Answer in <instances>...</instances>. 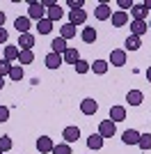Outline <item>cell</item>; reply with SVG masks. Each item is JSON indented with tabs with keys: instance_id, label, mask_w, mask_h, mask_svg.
I'll use <instances>...</instances> for the list:
<instances>
[{
	"instance_id": "cell-1",
	"label": "cell",
	"mask_w": 151,
	"mask_h": 154,
	"mask_svg": "<svg viewBox=\"0 0 151 154\" xmlns=\"http://www.w3.org/2000/svg\"><path fill=\"white\" fill-rule=\"evenodd\" d=\"M28 19L39 23L41 19H46V7L41 5V2H30V5H28Z\"/></svg>"
},
{
	"instance_id": "cell-2",
	"label": "cell",
	"mask_w": 151,
	"mask_h": 154,
	"mask_svg": "<svg viewBox=\"0 0 151 154\" xmlns=\"http://www.w3.org/2000/svg\"><path fill=\"white\" fill-rule=\"evenodd\" d=\"M80 113L82 115H96L99 113V101L92 99V97H85L80 101Z\"/></svg>"
},
{
	"instance_id": "cell-3",
	"label": "cell",
	"mask_w": 151,
	"mask_h": 154,
	"mask_svg": "<svg viewBox=\"0 0 151 154\" xmlns=\"http://www.w3.org/2000/svg\"><path fill=\"white\" fill-rule=\"evenodd\" d=\"M108 64H112V67H124V64H126V51H124V48H114V51H110Z\"/></svg>"
},
{
	"instance_id": "cell-4",
	"label": "cell",
	"mask_w": 151,
	"mask_h": 154,
	"mask_svg": "<svg viewBox=\"0 0 151 154\" xmlns=\"http://www.w3.org/2000/svg\"><path fill=\"white\" fill-rule=\"evenodd\" d=\"M99 134L103 136V138H112V136L117 134V124H114L112 120H101V124H99Z\"/></svg>"
},
{
	"instance_id": "cell-5",
	"label": "cell",
	"mask_w": 151,
	"mask_h": 154,
	"mask_svg": "<svg viewBox=\"0 0 151 154\" xmlns=\"http://www.w3.org/2000/svg\"><path fill=\"white\" fill-rule=\"evenodd\" d=\"M53 147H55V143H53V138H50V136H39V138H37V149H39V154H50V152H53Z\"/></svg>"
},
{
	"instance_id": "cell-6",
	"label": "cell",
	"mask_w": 151,
	"mask_h": 154,
	"mask_svg": "<svg viewBox=\"0 0 151 154\" xmlns=\"http://www.w3.org/2000/svg\"><path fill=\"white\" fill-rule=\"evenodd\" d=\"M112 26L114 28H124V26H128L131 23V16H128V12H121V9H117V12H112Z\"/></svg>"
},
{
	"instance_id": "cell-7",
	"label": "cell",
	"mask_w": 151,
	"mask_h": 154,
	"mask_svg": "<svg viewBox=\"0 0 151 154\" xmlns=\"http://www.w3.org/2000/svg\"><path fill=\"white\" fill-rule=\"evenodd\" d=\"M19 51H32L34 46V35L32 32H25V35H19Z\"/></svg>"
},
{
	"instance_id": "cell-8",
	"label": "cell",
	"mask_w": 151,
	"mask_h": 154,
	"mask_svg": "<svg viewBox=\"0 0 151 154\" xmlns=\"http://www.w3.org/2000/svg\"><path fill=\"white\" fill-rule=\"evenodd\" d=\"M62 138H64V143H76L78 138H80V129L76 127V124H71V127H64V131H62Z\"/></svg>"
},
{
	"instance_id": "cell-9",
	"label": "cell",
	"mask_w": 151,
	"mask_h": 154,
	"mask_svg": "<svg viewBox=\"0 0 151 154\" xmlns=\"http://www.w3.org/2000/svg\"><path fill=\"white\" fill-rule=\"evenodd\" d=\"M142 101H144V92L142 90H128L126 92V103L128 106H140Z\"/></svg>"
},
{
	"instance_id": "cell-10",
	"label": "cell",
	"mask_w": 151,
	"mask_h": 154,
	"mask_svg": "<svg viewBox=\"0 0 151 154\" xmlns=\"http://www.w3.org/2000/svg\"><path fill=\"white\" fill-rule=\"evenodd\" d=\"M147 32H149V23L147 21H131V35L142 39V35H147Z\"/></svg>"
},
{
	"instance_id": "cell-11",
	"label": "cell",
	"mask_w": 151,
	"mask_h": 154,
	"mask_svg": "<svg viewBox=\"0 0 151 154\" xmlns=\"http://www.w3.org/2000/svg\"><path fill=\"white\" fill-rule=\"evenodd\" d=\"M147 16H149V12L144 9L142 2H135V5L131 7V19L133 21H147Z\"/></svg>"
},
{
	"instance_id": "cell-12",
	"label": "cell",
	"mask_w": 151,
	"mask_h": 154,
	"mask_svg": "<svg viewBox=\"0 0 151 154\" xmlns=\"http://www.w3.org/2000/svg\"><path fill=\"white\" fill-rule=\"evenodd\" d=\"M85 21H87V12H85V9L69 12V23L71 26H85Z\"/></svg>"
},
{
	"instance_id": "cell-13",
	"label": "cell",
	"mask_w": 151,
	"mask_h": 154,
	"mask_svg": "<svg viewBox=\"0 0 151 154\" xmlns=\"http://www.w3.org/2000/svg\"><path fill=\"white\" fill-rule=\"evenodd\" d=\"M121 143H124V145H138V143H140V131H135V129H126L124 134H121Z\"/></svg>"
},
{
	"instance_id": "cell-14",
	"label": "cell",
	"mask_w": 151,
	"mask_h": 154,
	"mask_svg": "<svg viewBox=\"0 0 151 154\" xmlns=\"http://www.w3.org/2000/svg\"><path fill=\"white\" fill-rule=\"evenodd\" d=\"M44 64L48 67V69H60L64 64V60H62V55H57V53H48L44 58Z\"/></svg>"
},
{
	"instance_id": "cell-15",
	"label": "cell",
	"mask_w": 151,
	"mask_h": 154,
	"mask_svg": "<svg viewBox=\"0 0 151 154\" xmlns=\"http://www.w3.org/2000/svg\"><path fill=\"white\" fill-rule=\"evenodd\" d=\"M69 46H67V39L62 37H55L53 42H50V53H57V55H64V51H67Z\"/></svg>"
},
{
	"instance_id": "cell-16",
	"label": "cell",
	"mask_w": 151,
	"mask_h": 154,
	"mask_svg": "<svg viewBox=\"0 0 151 154\" xmlns=\"http://www.w3.org/2000/svg\"><path fill=\"white\" fill-rule=\"evenodd\" d=\"M108 120H112L114 124H117V122H124V120H126V108H124V106H112Z\"/></svg>"
},
{
	"instance_id": "cell-17",
	"label": "cell",
	"mask_w": 151,
	"mask_h": 154,
	"mask_svg": "<svg viewBox=\"0 0 151 154\" xmlns=\"http://www.w3.org/2000/svg\"><path fill=\"white\" fill-rule=\"evenodd\" d=\"M140 46H142V39L135 35H128L124 42V51H140Z\"/></svg>"
},
{
	"instance_id": "cell-18",
	"label": "cell",
	"mask_w": 151,
	"mask_h": 154,
	"mask_svg": "<svg viewBox=\"0 0 151 154\" xmlns=\"http://www.w3.org/2000/svg\"><path fill=\"white\" fill-rule=\"evenodd\" d=\"M14 28L19 35H25V32H30V19L28 16H19V19L14 21Z\"/></svg>"
},
{
	"instance_id": "cell-19",
	"label": "cell",
	"mask_w": 151,
	"mask_h": 154,
	"mask_svg": "<svg viewBox=\"0 0 151 154\" xmlns=\"http://www.w3.org/2000/svg\"><path fill=\"white\" fill-rule=\"evenodd\" d=\"M62 60H64V64H76L78 60H80V53H78V48H67L64 51V55H62Z\"/></svg>"
},
{
	"instance_id": "cell-20",
	"label": "cell",
	"mask_w": 151,
	"mask_h": 154,
	"mask_svg": "<svg viewBox=\"0 0 151 154\" xmlns=\"http://www.w3.org/2000/svg\"><path fill=\"white\" fill-rule=\"evenodd\" d=\"M96 37H99V32H96V28H82L80 32V39L85 42V44H94Z\"/></svg>"
},
{
	"instance_id": "cell-21",
	"label": "cell",
	"mask_w": 151,
	"mask_h": 154,
	"mask_svg": "<svg viewBox=\"0 0 151 154\" xmlns=\"http://www.w3.org/2000/svg\"><path fill=\"white\" fill-rule=\"evenodd\" d=\"M64 16V9L60 5H55V7H50V9H46V19L50 21V23H55V21H60Z\"/></svg>"
},
{
	"instance_id": "cell-22",
	"label": "cell",
	"mask_w": 151,
	"mask_h": 154,
	"mask_svg": "<svg viewBox=\"0 0 151 154\" xmlns=\"http://www.w3.org/2000/svg\"><path fill=\"white\" fill-rule=\"evenodd\" d=\"M94 16H96L99 21H108L110 16H112V9H110L108 5H96V9H94Z\"/></svg>"
},
{
	"instance_id": "cell-23",
	"label": "cell",
	"mask_w": 151,
	"mask_h": 154,
	"mask_svg": "<svg viewBox=\"0 0 151 154\" xmlns=\"http://www.w3.org/2000/svg\"><path fill=\"white\" fill-rule=\"evenodd\" d=\"M87 147H89V149H94V152L103 147V136H101L99 131H96V134H92V136L87 138Z\"/></svg>"
},
{
	"instance_id": "cell-24",
	"label": "cell",
	"mask_w": 151,
	"mask_h": 154,
	"mask_svg": "<svg viewBox=\"0 0 151 154\" xmlns=\"http://www.w3.org/2000/svg\"><path fill=\"white\" fill-rule=\"evenodd\" d=\"M108 69H110L108 60H94V62H92V71H94V74H99V76L108 74Z\"/></svg>"
},
{
	"instance_id": "cell-25",
	"label": "cell",
	"mask_w": 151,
	"mask_h": 154,
	"mask_svg": "<svg viewBox=\"0 0 151 154\" xmlns=\"http://www.w3.org/2000/svg\"><path fill=\"white\" fill-rule=\"evenodd\" d=\"M60 37L67 39V42H69V39H73V37H76V26H71V23H64V26L60 28Z\"/></svg>"
},
{
	"instance_id": "cell-26",
	"label": "cell",
	"mask_w": 151,
	"mask_h": 154,
	"mask_svg": "<svg viewBox=\"0 0 151 154\" xmlns=\"http://www.w3.org/2000/svg\"><path fill=\"white\" fill-rule=\"evenodd\" d=\"M19 46H5V60L7 62H14V60H19Z\"/></svg>"
},
{
	"instance_id": "cell-27",
	"label": "cell",
	"mask_w": 151,
	"mask_h": 154,
	"mask_svg": "<svg viewBox=\"0 0 151 154\" xmlns=\"http://www.w3.org/2000/svg\"><path fill=\"white\" fill-rule=\"evenodd\" d=\"M73 69H76V74H87V71H92V62H87V60L80 58L73 64Z\"/></svg>"
},
{
	"instance_id": "cell-28",
	"label": "cell",
	"mask_w": 151,
	"mask_h": 154,
	"mask_svg": "<svg viewBox=\"0 0 151 154\" xmlns=\"http://www.w3.org/2000/svg\"><path fill=\"white\" fill-rule=\"evenodd\" d=\"M138 147L142 149V152H149V149H151V134H140Z\"/></svg>"
},
{
	"instance_id": "cell-29",
	"label": "cell",
	"mask_w": 151,
	"mask_h": 154,
	"mask_svg": "<svg viewBox=\"0 0 151 154\" xmlns=\"http://www.w3.org/2000/svg\"><path fill=\"white\" fill-rule=\"evenodd\" d=\"M34 62V53L32 51H21L19 53V64L23 67V64H32Z\"/></svg>"
},
{
	"instance_id": "cell-30",
	"label": "cell",
	"mask_w": 151,
	"mask_h": 154,
	"mask_svg": "<svg viewBox=\"0 0 151 154\" xmlns=\"http://www.w3.org/2000/svg\"><path fill=\"white\" fill-rule=\"evenodd\" d=\"M23 76H25L23 67H21V64H12V71H9V78H12V81H23Z\"/></svg>"
},
{
	"instance_id": "cell-31",
	"label": "cell",
	"mask_w": 151,
	"mask_h": 154,
	"mask_svg": "<svg viewBox=\"0 0 151 154\" xmlns=\"http://www.w3.org/2000/svg\"><path fill=\"white\" fill-rule=\"evenodd\" d=\"M37 30H39V35H48V32L53 30V23H50L48 19H41L37 23Z\"/></svg>"
},
{
	"instance_id": "cell-32",
	"label": "cell",
	"mask_w": 151,
	"mask_h": 154,
	"mask_svg": "<svg viewBox=\"0 0 151 154\" xmlns=\"http://www.w3.org/2000/svg\"><path fill=\"white\" fill-rule=\"evenodd\" d=\"M50 154H71V145L69 143H57Z\"/></svg>"
},
{
	"instance_id": "cell-33",
	"label": "cell",
	"mask_w": 151,
	"mask_h": 154,
	"mask_svg": "<svg viewBox=\"0 0 151 154\" xmlns=\"http://www.w3.org/2000/svg\"><path fill=\"white\" fill-rule=\"evenodd\" d=\"M12 138H9V136H0V152L5 154V152H9V149H12Z\"/></svg>"
},
{
	"instance_id": "cell-34",
	"label": "cell",
	"mask_w": 151,
	"mask_h": 154,
	"mask_svg": "<svg viewBox=\"0 0 151 154\" xmlns=\"http://www.w3.org/2000/svg\"><path fill=\"white\" fill-rule=\"evenodd\" d=\"M9 71H12V62H7V60H0V76H2V78L9 76Z\"/></svg>"
},
{
	"instance_id": "cell-35",
	"label": "cell",
	"mask_w": 151,
	"mask_h": 154,
	"mask_svg": "<svg viewBox=\"0 0 151 154\" xmlns=\"http://www.w3.org/2000/svg\"><path fill=\"white\" fill-rule=\"evenodd\" d=\"M67 5L71 7V12H76V9H82V7H85V0H69Z\"/></svg>"
},
{
	"instance_id": "cell-36",
	"label": "cell",
	"mask_w": 151,
	"mask_h": 154,
	"mask_svg": "<svg viewBox=\"0 0 151 154\" xmlns=\"http://www.w3.org/2000/svg\"><path fill=\"white\" fill-rule=\"evenodd\" d=\"M7 120H9V108H7V106H0V124L7 122Z\"/></svg>"
},
{
	"instance_id": "cell-37",
	"label": "cell",
	"mask_w": 151,
	"mask_h": 154,
	"mask_svg": "<svg viewBox=\"0 0 151 154\" xmlns=\"http://www.w3.org/2000/svg\"><path fill=\"white\" fill-rule=\"evenodd\" d=\"M117 5L121 7V12H126V9H131V7L135 5V2H133V0H119V2H117Z\"/></svg>"
},
{
	"instance_id": "cell-38",
	"label": "cell",
	"mask_w": 151,
	"mask_h": 154,
	"mask_svg": "<svg viewBox=\"0 0 151 154\" xmlns=\"http://www.w3.org/2000/svg\"><path fill=\"white\" fill-rule=\"evenodd\" d=\"M7 37H9V35H7V30H5V28H0V46L7 44Z\"/></svg>"
},
{
	"instance_id": "cell-39",
	"label": "cell",
	"mask_w": 151,
	"mask_h": 154,
	"mask_svg": "<svg viewBox=\"0 0 151 154\" xmlns=\"http://www.w3.org/2000/svg\"><path fill=\"white\" fill-rule=\"evenodd\" d=\"M0 28H5V12H0Z\"/></svg>"
},
{
	"instance_id": "cell-40",
	"label": "cell",
	"mask_w": 151,
	"mask_h": 154,
	"mask_svg": "<svg viewBox=\"0 0 151 154\" xmlns=\"http://www.w3.org/2000/svg\"><path fill=\"white\" fill-rule=\"evenodd\" d=\"M142 5H144V9H147V12H149V9H151V0H144Z\"/></svg>"
},
{
	"instance_id": "cell-41",
	"label": "cell",
	"mask_w": 151,
	"mask_h": 154,
	"mask_svg": "<svg viewBox=\"0 0 151 154\" xmlns=\"http://www.w3.org/2000/svg\"><path fill=\"white\" fill-rule=\"evenodd\" d=\"M147 81H149V83H151V67H149V69H147Z\"/></svg>"
},
{
	"instance_id": "cell-42",
	"label": "cell",
	"mask_w": 151,
	"mask_h": 154,
	"mask_svg": "<svg viewBox=\"0 0 151 154\" xmlns=\"http://www.w3.org/2000/svg\"><path fill=\"white\" fill-rule=\"evenodd\" d=\"M2 88H5V78L0 76V90H2Z\"/></svg>"
},
{
	"instance_id": "cell-43",
	"label": "cell",
	"mask_w": 151,
	"mask_h": 154,
	"mask_svg": "<svg viewBox=\"0 0 151 154\" xmlns=\"http://www.w3.org/2000/svg\"><path fill=\"white\" fill-rule=\"evenodd\" d=\"M149 30H151V19H149Z\"/></svg>"
},
{
	"instance_id": "cell-44",
	"label": "cell",
	"mask_w": 151,
	"mask_h": 154,
	"mask_svg": "<svg viewBox=\"0 0 151 154\" xmlns=\"http://www.w3.org/2000/svg\"><path fill=\"white\" fill-rule=\"evenodd\" d=\"M0 154H2V152H0Z\"/></svg>"
}]
</instances>
